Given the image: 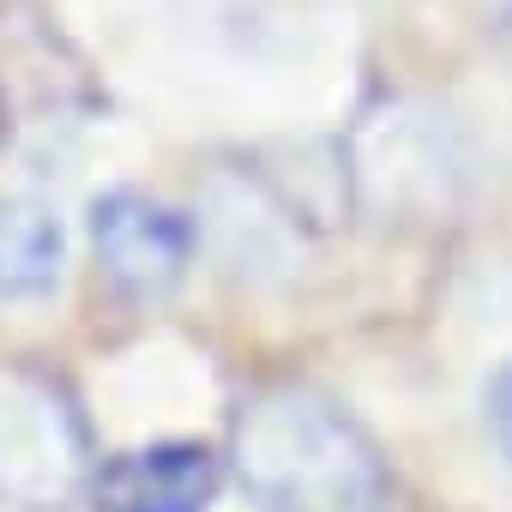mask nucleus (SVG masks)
<instances>
[{
	"instance_id": "1",
	"label": "nucleus",
	"mask_w": 512,
	"mask_h": 512,
	"mask_svg": "<svg viewBox=\"0 0 512 512\" xmlns=\"http://www.w3.org/2000/svg\"><path fill=\"white\" fill-rule=\"evenodd\" d=\"M229 464L260 512H386L380 446L314 386H260L235 404Z\"/></svg>"
},
{
	"instance_id": "2",
	"label": "nucleus",
	"mask_w": 512,
	"mask_h": 512,
	"mask_svg": "<svg viewBox=\"0 0 512 512\" xmlns=\"http://www.w3.org/2000/svg\"><path fill=\"white\" fill-rule=\"evenodd\" d=\"M97 458L73 392L31 368L0 362V512H67L91 500Z\"/></svg>"
},
{
	"instance_id": "3",
	"label": "nucleus",
	"mask_w": 512,
	"mask_h": 512,
	"mask_svg": "<svg viewBox=\"0 0 512 512\" xmlns=\"http://www.w3.org/2000/svg\"><path fill=\"white\" fill-rule=\"evenodd\" d=\"M91 247H97V272L109 278L115 296L157 302L181 284V272L193 260V223H187V211H175L139 187H115L91 205Z\"/></svg>"
},
{
	"instance_id": "4",
	"label": "nucleus",
	"mask_w": 512,
	"mask_h": 512,
	"mask_svg": "<svg viewBox=\"0 0 512 512\" xmlns=\"http://www.w3.org/2000/svg\"><path fill=\"white\" fill-rule=\"evenodd\" d=\"M223 488V458L199 440H157L97 464V512H211Z\"/></svg>"
},
{
	"instance_id": "5",
	"label": "nucleus",
	"mask_w": 512,
	"mask_h": 512,
	"mask_svg": "<svg viewBox=\"0 0 512 512\" xmlns=\"http://www.w3.org/2000/svg\"><path fill=\"white\" fill-rule=\"evenodd\" d=\"M67 235L37 199H0V302H43L61 284Z\"/></svg>"
},
{
	"instance_id": "6",
	"label": "nucleus",
	"mask_w": 512,
	"mask_h": 512,
	"mask_svg": "<svg viewBox=\"0 0 512 512\" xmlns=\"http://www.w3.org/2000/svg\"><path fill=\"white\" fill-rule=\"evenodd\" d=\"M482 410H488V434H494V446H500V452H506V464H512V362L488 380Z\"/></svg>"
},
{
	"instance_id": "7",
	"label": "nucleus",
	"mask_w": 512,
	"mask_h": 512,
	"mask_svg": "<svg viewBox=\"0 0 512 512\" xmlns=\"http://www.w3.org/2000/svg\"><path fill=\"white\" fill-rule=\"evenodd\" d=\"M476 13H482L488 25H500V31H512V0H476Z\"/></svg>"
},
{
	"instance_id": "8",
	"label": "nucleus",
	"mask_w": 512,
	"mask_h": 512,
	"mask_svg": "<svg viewBox=\"0 0 512 512\" xmlns=\"http://www.w3.org/2000/svg\"><path fill=\"white\" fill-rule=\"evenodd\" d=\"M0 139H7V109H0Z\"/></svg>"
}]
</instances>
